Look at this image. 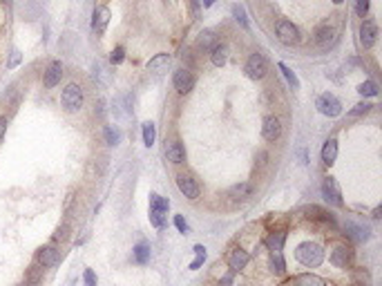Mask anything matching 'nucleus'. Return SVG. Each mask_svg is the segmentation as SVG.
Returning <instances> with one entry per match:
<instances>
[{
	"label": "nucleus",
	"instance_id": "obj_29",
	"mask_svg": "<svg viewBox=\"0 0 382 286\" xmlns=\"http://www.w3.org/2000/svg\"><path fill=\"white\" fill-rule=\"evenodd\" d=\"M284 240H286V232H273V235L268 237V248L270 250H282V246H284Z\"/></svg>",
	"mask_w": 382,
	"mask_h": 286
},
{
	"label": "nucleus",
	"instance_id": "obj_38",
	"mask_svg": "<svg viewBox=\"0 0 382 286\" xmlns=\"http://www.w3.org/2000/svg\"><path fill=\"white\" fill-rule=\"evenodd\" d=\"M369 110H371L369 103H358V106L351 110V114H353V116H360V114H366Z\"/></svg>",
	"mask_w": 382,
	"mask_h": 286
},
{
	"label": "nucleus",
	"instance_id": "obj_19",
	"mask_svg": "<svg viewBox=\"0 0 382 286\" xmlns=\"http://www.w3.org/2000/svg\"><path fill=\"white\" fill-rule=\"evenodd\" d=\"M290 286H326V282H324L322 278H318V275H298V278L290 282Z\"/></svg>",
	"mask_w": 382,
	"mask_h": 286
},
{
	"label": "nucleus",
	"instance_id": "obj_41",
	"mask_svg": "<svg viewBox=\"0 0 382 286\" xmlns=\"http://www.w3.org/2000/svg\"><path fill=\"white\" fill-rule=\"evenodd\" d=\"M68 230H70V226H68V224H63V226L58 228V232H56V240H60V242L68 240Z\"/></svg>",
	"mask_w": 382,
	"mask_h": 286
},
{
	"label": "nucleus",
	"instance_id": "obj_39",
	"mask_svg": "<svg viewBox=\"0 0 382 286\" xmlns=\"http://www.w3.org/2000/svg\"><path fill=\"white\" fill-rule=\"evenodd\" d=\"M83 280H85V286H96V275H94L92 268H88L83 273Z\"/></svg>",
	"mask_w": 382,
	"mask_h": 286
},
{
	"label": "nucleus",
	"instance_id": "obj_42",
	"mask_svg": "<svg viewBox=\"0 0 382 286\" xmlns=\"http://www.w3.org/2000/svg\"><path fill=\"white\" fill-rule=\"evenodd\" d=\"M7 126H9V121H7V116H0V141H2V136H4V132H7Z\"/></svg>",
	"mask_w": 382,
	"mask_h": 286
},
{
	"label": "nucleus",
	"instance_id": "obj_35",
	"mask_svg": "<svg viewBox=\"0 0 382 286\" xmlns=\"http://www.w3.org/2000/svg\"><path fill=\"white\" fill-rule=\"evenodd\" d=\"M164 214H166V212L152 210V208H150V222H152V226H154V228H161V226H164V222H166Z\"/></svg>",
	"mask_w": 382,
	"mask_h": 286
},
{
	"label": "nucleus",
	"instance_id": "obj_9",
	"mask_svg": "<svg viewBox=\"0 0 382 286\" xmlns=\"http://www.w3.org/2000/svg\"><path fill=\"white\" fill-rule=\"evenodd\" d=\"M60 76H63V65H60V60H52L45 70L42 83H45V88H56V85L60 83Z\"/></svg>",
	"mask_w": 382,
	"mask_h": 286
},
{
	"label": "nucleus",
	"instance_id": "obj_13",
	"mask_svg": "<svg viewBox=\"0 0 382 286\" xmlns=\"http://www.w3.org/2000/svg\"><path fill=\"white\" fill-rule=\"evenodd\" d=\"M351 257L353 252L346 248V246H336L331 252V264L338 266V268H346L348 264H351Z\"/></svg>",
	"mask_w": 382,
	"mask_h": 286
},
{
	"label": "nucleus",
	"instance_id": "obj_5",
	"mask_svg": "<svg viewBox=\"0 0 382 286\" xmlns=\"http://www.w3.org/2000/svg\"><path fill=\"white\" fill-rule=\"evenodd\" d=\"M318 110H320V114H324V116H338V114L342 112V106H340V101H338V96L336 94H331V92H326V94H322V96L318 98Z\"/></svg>",
	"mask_w": 382,
	"mask_h": 286
},
{
	"label": "nucleus",
	"instance_id": "obj_48",
	"mask_svg": "<svg viewBox=\"0 0 382 286\" xmlns=\"http://www.w3.org/2000/svg\"><path fill=\"white\" fill-rule=\"evenodd\" d=\"M333 2H336V4H340V2H342V0H333Z\"/></svg>",
	"mask_w": 382,
	"mask_h": 286
},
{
	"label": "nucleus",
	"instance_id": "obj_47",
	"mask_svg": "<svg viewBox=\"0 0 382 286\" xmlns=\"http://www.w3.org/2000/svg\"><path fill=\"white\" fill-rule=\"evenodd\" d=\"M202 2H204V7H210V4H212L214 0H202Z\"/></svg>",
	"mask_w": 382,
	"mask_h": 286
},
{
	"label": "nucleus",
	"instance_id": "obj_25",
	"mask_svg": "<svg viewBox=\"0 0 382 286\" xmlns=\"http://www.w3.org/2000/svg\"><path fill=\"white\" fill-rule=\"evenodd\" d=\"M150 208H152V210L168 212L170 202H168V199H164V197H161V194H150Z\"/></svg>",
	"mask_w": 382,
	"mask_h": 286
},
{
	"label": "nucleus",
	"instance_id": "obj_46",
	"mask_svg": "<svg viewBox=\"0 0 382 286\" xmlns=\"http://www.w3.org/2000/svg\"><path fill=\"white\" fill-rule=\"evenodd\" d=\"M230 282H232V278H230V275H226V278L219 282V286H230Z\"/></svg>",
	"mask_w": 382,
	"mask_h": 286
},
{
	"label": "nucleus",
	"instance_id": "obj_18",
	"mask_svg": "<svg viewBox=\"0 0 382 286\" xmlns=\"http://www.w3.org/2000/svg\"><path fill=\"white\" fill-rule=\"evenodd\" d=\"M333 36H336V32H333V27H328V25H322V27L315 30V42H318L320 47H326L328 42L333 40Z\"/></svg>",
	"mask_w": 382,
	"mask_h": 286
},
{
	"label": "nucleus",
	"instance_id": "obj_11",
	"mask_svg": "<svg viewBox=\"0 0 382 286\" xmlns=\"http://www.w3.org/2000/svg\"><path fill=\"white\" fill-rule=\"evenodd\" d=\"M262 134H264L266 141H278L282 134V123L278 116H266L264 126H262Z\"/></svg>",
	"mask_w": 382,
	"mask_h": 286
},
{
	"label": "nucleus",
	"instance_id": "obj_44",
	"mask_svg": "<svg viewBox=\"0 0 382 286\" xmlns=\"http://www.w3.org/2000/svg\"><path fill=\"white\" fill-rule=\"evenodd\" d=\"M204 260H206V257H197V260H194V262H192V264H190V270H197V268H199V266H202V264H204Z\"/></svg>",
	"mask_w": 382,
	"mask_h": 286
},
{
	"label": "nucleus",
	"instance_id": "obj_37",
	"mask_svg": "<svg viewBox=\"0 0 382 286\" xmlns=\"http://www.w3.org/2000/svg\"><path fill=\"white\" fill-rule=\"evenodd\" d=\"M123 58H126V50H123V47H116V50H112V54H110V60H112L114 65L123 63Z\"/></svg>",
	"mask_w": 382,
	"mask_h": 286
},
{
	"label": "nucleus",
	"instance_id": "obj_15",
	"mask_svg": "<svg viewBox=\"0 0 382 286\" xmlns=\"http://www.w3.org/2000/svg\"><path fill=\"white\" fill-rule=\"evenodd\" d=\"M344 230L353 242H364L366 237H369V228L360 226V224H356V222H344Z\"/></svg>",
	"mask_w": 382,
	"mask_h": 286
},
{
	"label": "nucleus",
	"instance_id": "obj_14",
	"mask_svg": "<svg viewBox=\"0 0 382 286\" xmlns=\"http://www.w3.org/2000/svg\"><path fill=\"white\" fill-rule=\"evenodd\" d=\"M166 156H168V161H172V164H184L186 161L184 146H181L179 141H168L166 143Z\"/></svg>",
	"mask_w": 382,
	"mask_h": 286
},
{
	"label": "nucleus",
	"instance_id": "obj_6",
	"mask_svg": "<svg viewBox=\"0 0 382 286\" xmlns=\"http://www.w3.org/2000/svg\"><path fill=\"white\" fill-rule=\"evenodd\" d=\"M376 38H378V27L374 20H362L360 25V45L364 50H371L376 45Z\"/></svg>",
	"mask_w": 382,
	"mask_h": 286
},
{
	"label": "nucleus",
	"instance_id": "obj_34",
	"mask_svg": "<svg viewBox=\"0 0 382 286\" xmlns=\"http://www.w3.org/2000/svg\"><path fill=\"white\" fill-rule=\"evenodd\" d=\"M118 139H121V134H118V130H114L112 126L105 128V141L110 143V146H116Z\"/></svg>",
	"mask_w": 382,
	"mask_h": 286
},
{
	"label": "nucleus",
	"instance_id": "obj_24",
	"mask_svg": "<svg viewBox=\"0 0 382 286\" xmlns=\"http://www.w3.org/2000/svg\"><path fill=\"white\" fill-rule=\"evenodd\" d=\"M154 139H156V130H154V123H143V143H146L148 148L154 146Z\"/></svg>",
	"mask_w": 382,
	"mask_h": 286
},
{
	"label": "nucleus",
	"instance_id": "obj_7",
	"mask_svg": "<svg viewBox=\"0 0 382 286\" xmlns=\"http://www.w3.org/2000/svg\"><path fill=\"white\" fill-rule=\"evenodd\" d=\"M322 194L326 202H331L333 206H342V192H340V186L333 177H326L322 184Z\"/></svg>",
	"mask_w": 382,
	"mask_h": 286
},
{
	"label": "nucleus",
	"instance_id": "obj_16",
	"mask_svg": "<svg viewBox=\"0 0 382 286\" xmlns=\"http://www.w3.org/2000/svg\"><path fill=\"white\" fill-rule=\"evenodd\" d=\"M110 22V9L108 7H98L96 12H94V20H92V27L96 34H103L105 27H108Z\"/></svg>",
	"mask_w": 382,
	"mask_h": 286
},
{
	"label": "nucleus",
	"instance_id": "obj_22",
	"mask_svg": "<svg viewBox=\"0 0 382 286\" xmlns=\"http://www.w3.org/2000/svg\"><path fill=\"white\" fill-rule=\"evenodd\" d=\"M168 63H170V56H168V54H156L154 58L148 60V70H150V72H156V74H159V72H164V68H166Z\"/></svg>",
	"mask_w": 382,
	"mask_h": 286
},
{
	"label": "nucleus",
	"instance_id": "obj_12",
	"mask_svg": "<svg viewBox=\"0 0 382 286\" xmlns=\"http://www.w3.org/2000/svg\"><path fill=\"white\" fill-rule=\"evenodd\" d=\"M36 262L42 266V268H50V266H54L56 262H58V250H56L54 246H42V248L36 252Z\"/></svg>",
	"mask_w": 382,
	"mask_h": 286
},
{
	"label": "nucleus",
	"instance_id": "obj_40",
	"mask_svg": "<svg viewBox=\"0 0 382 286\" xmlns=\"http://www.w3.org/2000/svg\"><path fill=\"white\" fill-rule=\"evenodd\" d=\"M174 226L179 228L181 232H188V224L184 222V217H181V214H176V217H174Z\"/></svg>",
	"mask_w": 382,
	"mask_h": 286
},
{
	"label": "nucleus",
	"instance_id": "obj_45",
	"mask_svg": "<svg viewBox=\"0 0 382 286\" xmlns=\"http://www.w3.org/2000/svg\"><path fill=\"white\" fill-rule=\"evenodd\" d=\"M194 255H197V257H206V248H204V246H194Z\"/></svg>",
	"mask_w": 382,
	"mask_h": 286
},
{
	"label": "nucleus",
	"instance_id": "obj_21",
	"mask_svg": "<svg viewBox=\"0 0 382 286\" xmlns=\"http://www.w3.org/2000/svg\"><path fill=\"white\" fill-rule=\"evenodd\" d=\"M336 156H338V141L328 139L326 143H324V148H322V161L326 166H331L333 161H336Z\"/></svg>",
	"mask_w": 382,
	"mask_h": 286
},
{
	"label": "nucleus",
	"instance_id": "obj_3",
	"mask_svg": "<svg viewBox=\"0 0 382 286\" xmlns=\"http://www.w3.org/2000/svg\"><path fill=\"white\" fill-rule=\"evenodd\" d=\"M275 32H278V40L282 42V45L293 47V45H298L300 42V32L290 20H280L278 27H275Z\"/></svg>",
	"mask_w": 382,
	"mask_h": 286
},
{
	"label": "nucleus",
	"instance_id": "obj_1",
	"mask_svg": "<svg viewBox=\"0 0 382 286\" xmlns=\"http://www.w3.org/2000/svg\"><path fill=\"white\" fill-rule=\"evenodd\" d=\"M295 257H298L300 264L308 266V268H315V266L322 264L324 250H322V246L315 244V242H304V244L298 246V250H295Z\"/></svg>",
	"mask_w": 382,
	"mask_h": 286
},
{
	"label": "nucleus",
	"instance_id": "obj_8",
	"mask_svg": "<svg viewBox=\"0 0 382 286\" xmlns=\"http://www.w3.org/2000/svg\"><path fill=\"white\" fill-rule=\"evenodd\" d=\"M174 88L179 94H188L194 88V76L190 70H179L174 72Z\"/></svg>",
	"mask_w": 382,
	"mask_h": 286
},
{
	"label": "nucleus",
	"instance_id": "obj_23",
	"mask_svg": "<svg viewBox=\"0 0 382 286\" xmlns=\"http://www.w3.org/2000/svg\"><path fill=\"white\" fill-rule=\"evenodd\" d=\"M228 194H230L232 199H246L252 194V186L250 184H237V186H232Z\"/></svg>",
	"mask_w": 382,
	"mask_h": 286
},
{
	"label": "nucleus",
	"instance_id": "obj_4",
	"mask_svg": "<svg viewBox=\"0 0 382 286\" xmlns=\"http://www.w3.org/2000/svg\"><path fill=\"white\" fill-rule=\"evenodd\" d=\"M246 76L252 80H260L266 76V72H268V63H266V58L262 54H252L250 58L246 60Z\"/></svg>",
	"mask_w": 382,
	"mask_h": 286
},
{
	"label": "nucleus",
	"instance_id": "obj_10",
	"mask_svg": "<svg viewBox=\"0 0 382 286\" xmlns=\"http://www.w3.org/2000/svg\"><path fill=\"white\" fill-rule=\"evenodd\" d=\"M176 186H179L181 194H186L188 199H197L199 197V186L190 174H179V177H176Z\"/></svg>",
	"mask_w": 382,
	"mask_h": 286
},
{
	"label": "nucleus",
	"instance_id": "obj_49",
	"mask_svg": "<svg viewBox=\"0 0 382 286\" xmlns=\"http://www.w3.org/2000/svg\"><path fill=\"white\" fill-rule=\"evenodd\" d=\"M22 286H34V284H22Z\"/></svg>",
	"mask_w": 382,
	"mask_h": 286
},
{
	"label": "nucleus",
	"instance_id": "obj_2",
	"mask_svg": "<svg viewBox=\"0 0 382 286\" xmlns=\"http://www.w3.org/2000/svg\"><path fill=\"white\" fill-rule=\"evenodd\" d=\"M60 103L68 112H78L80 106H83V88L76 83H70L60 94Z\"/></svg>",
	"mask_w": 382,
	"mask_h": 286
},
{
	"label": "nucleus",
	"instance_id": "obj_17",
	"mask_svg": "<svg viewBox=\"0 0 382 286\" xmlns=\"http://www.w3.org/2000/svg\"><path fill=\"white\" fill-rule=\"evenodd\" d=\"M210 60H212V65H217V68L226 65V60H228V47L224 45V42H214L212 50H210Z\"/></svg>",
	"mask_w": 382,
	"mask_h": 286
},
{
	"label": "nucleus",
	"instance_id": "obj_43",
	"mask_svg": "<svg viewBox=\"0 0 382 286\" xmlns=\"http://www.w3.org/2000/svg\"><path fill=\"white\" fill-rule=\"evenodd\" d=\"M18 63H20V52H14L12 60H9V68H16Z\"/></svg>",
	"mask_w": 382,
	"mask_h": 286
},
{
	"label": "nucleus",
	"instance_id": "obj_26",
	"mask_svg": "<svg viewBox=\"0 0 382 286\" xmlns=\"http://www.w3.org/2000/svg\"><path fill=\"white\" fill-rule=\"evenodd\" d=\"M270 268L275 270V273H284L286 270V264H284V257H282L280 250H273V255H270Z\"/></svg>",
	"mask_w": 382,
	"mask_h": 286
},
{
	"label": "nucleus",
	"instance_id": "obj_27",
	"mask_svg": "<svg viewBox=\"0 0 382 286\" xmlns=\"http://www.w3.org/2000/svg\"><path fill=\"white\" fill-rule=\"evenodd\" d=\"M280 72H282V74H284V78L288 80V85H290V88H293V90H300V80H298V76H295V72H293V70H290V68H286L284 63H280Z\"/></svg>",
	"mask_w": 382,
	"mask_h": 286
},
{
	"label": "nucleus",
	"instance_id": "obj_28",
	"mask_svg": "<svg viewBox=\"0 0 382 286\" xmlns=\"http://www.w3.org/2000/svg\"><path fill=\"white\" fill-rule=\"evenodd\" d=\"M134 260L139 262V264H146L148 260H150V246L148 244H136V248H134Z\"/></svg>",
	"mask_w": 382,
	"mask_h": 286
},
{
	"label": "nucleus",
	"instance_id": "obj_20",
	"mask_svg": "<svg viewBox=\"0 0 382 286\" xmlns=\"http://www.w3.org/2000/svg\"><path fill=\"white\" fill-rule=\"evenodd\" d=\"M228 264H230L232 270L244 268V266L248 264V252L244 250V248H235V250H232V255H230V260H228Z\"/></svg>",
	"mask_w": 382,
	"mask_h": 286
},
{
	"label": "nucleus",
	"instance_id": "obj_36",
	"mask_svg": "<svg viewBox=\"0 0 382 286\" xmlns=\"http://www.w3.org/2000/svg\"><path fill=\"white\" fill-rule=\"evenodd\" d=\"M356 12L360 18H366V14H369V0H356Z\"/></svg>",
	"mask_w": 382,
	"mask_h": 286
},
{
	"label": "nucleus",
	"instance_id": "obj_33",
	"mask_svg": "<svg viewBox=\"0 0 382 286\" xmlns=\"http://www.w3.org/2000/svg\"><path fill=\"white\" fill-rule=\"evenodd\" d=\"M212 40H214V34L210 30L206 32H202V36H199V50H208L210 45H212Z\"/></svg>",
	"mask_w": 382,
	"mask_h": 286
},
{
	"label": "nucleus",
	"instance_id": "obj_30",
	"mask_svg": "<svg viewBox=\"0 0 382 286\" xmlns=\"http://www.w3.org/2000/svg\"><path fill=\"white\" fill-rule=\"evenodd\" d=\"M358 92H360L362 96H376V94H378V85H376L374 80H366V83H362L360 88H358Z\"/></svg>",
	"mask_w": 382,
	"mask_h": 286
},
{
	"label": "nucleus",
	"instance_id": "obj_32",
	"mask_svg": "<svg viewBox=\"0 0 382 286\" xmlns=\"http://www.w3.org/2000/svg\"><path fill=\"white\" fill-rule=\"evenodd\" d=\"M304 212H306V217L308 219H328V214L322 210V208H318V206H308V208H304Z\"/></svg>",
	"mask_w": 382,
	"mask_h": 286
},
{
	"label": "nucleus",
	"instance_id": "obj_31",
	"mask_svg": "<svg viewBox=\"0 0 382 286\" xmlns=\"http://www.w3.org/2000/svg\"><path fill=\"white\" fill-rule=\"evenodd\" d=\"M232 16H235V20L240 22L244 30H248V18H246V12H244V7L235 4V7H232Z\"/></svg>",
	"mask_w": 382,
	"mask_h": 286
}]
</instances>
